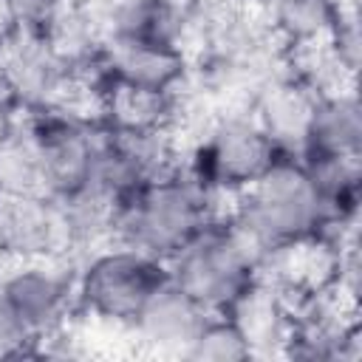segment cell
Returning <instances> with one entry per match:
<instances>
[{
	"label": "cell",
	"instance_id": "cell-1",
	"mask_svg": "<svg viewBox=\"0 0 362 362\" xmlns=\"http://www.w3.org/2000/svg\"><path fill=\"white\" fill-rule=\"evenodd\" d=\"M223 221L260 269L274 249L317 238L331 212L311 187L300 158L286 153L252 187L235 195Z\"/></svg>",
	"mask_w": 362,
	"mask_h": 362
},
{
	"label": "cell",
	"instance_id": "cell-2",
	"mask_svg": "<svg viewBox=\"0 0 362 362\" xmlns=\"http://www.w3.org/2000/svg\"><path fill=\"white\" fill-rule=\"evenodd\" d=\"M215 195L189 170H175L127 195L113 215V243L133 246L156 260H170L206 223L221 218Z\"/></svg>",
	"mask_w": 362,
	"mask_h": 362
},
{
	"label": "cell",
	"instance_id": "cell-3",
	"mask_svg": "<svg viewBox=\"0 0 362 362\" xmlns=\"http://www.w3.org/2000/svg\"><path fill=\"white\" fill-rule=\"evenodd\" d=\"M167 277L204 311L226 314L255 283L257 263L221 215L167 260Z\"/></svg>",
	"mask_w": 362,
	"mask_h": 362
},
{
	"label": "cell",
	"instance_id": "cell-4",
	"mask_svg": "<svg viewBox=\"0 0 362 362\" xmlns=\"http://www.w3.org/2000/svg\"><path fill=\"white\" fill-rule=\"evenodd\" d=\"M167 263L133 246L96 252L76 277V305L110 325L133 328L147 300L167 283Z\"/></svg>",
	"mask_w": 362,
	"mask_h": 362
},
{
	"label": "cell",
	"instance_id": "cell-5",
	"mask_svg": "<svg viewBox=\"0 0 362 362\" xmlns=\"http://www.w3.org/2000/svg\"><path fill=\"white\" fill-rule=\"evenodd\" d=\"M280 156H286L274 139L255 122V116H223L218 119L201 144L189 173L218 195H238L252 187Z\"/></svg>",
	"mask_w": 362,
	"mask_h": 362
},
{
	"label": "cell",
	"instance_id": "cell-6",
	"mask_svg": "<svg viewBox=\"0 0 362 362\" xmlns=\"http://www.w3.org/2000/svg\"><path fill=\"white\" fill-rule=\"evenodd\" d=\"M28 127L37 141L42 192L57 201L79 192L90 178L105 122H88L68 113H42Z\"/></svg>",
	"mask_w": 362,
	"mask_h": 362
},
{
	"label": "cell",
	"instance_id": "cell-7",
	"mask_svg": "<svg viewBox=\"0 0 362 362\" xmlns=\"http://www.w3.org/2000/svg\"><path fill=\"white\" fill-rule=\"evenodd\" d=\"M0 294L40 342L65 325L76 303V277L57 257L17 260V269L0 277Z\"/></svg>",
	"mask_w": 362,
	"mask_h": 362
},
{
	"label": "cell",
	"instance_id": "cell-8",
	"mask_svg": "<svg viewBox=\"0 0 362 362\" xmlns=\"http://www.w3.org/2000/svg\"><path fill=\"white\" fill-rule=\"evenodd\" d=\"M68 249V229L57 198L8 195L0 215V255L11 260L57 257Z\"/></svg>",
	"mask_w": 362,
	"mask_h": 362
},
{
	"label": "cell",
	"instance_id": "cell-9",
	"mask_svg": "<svg viewBox=\"0 0 362 362\" xmlns=\"http://www.w3.org/2000/svg\"><path fill=\"white\" fill-rule=\"evenodd\" d=\"M102 65L107 82L153 93H175L187 76L184 45L158 40H107Z\"/></svg>",
	"mask_w": 362,
	"mask_h": 362
},
{
	"label": "cell",
	"instance_id": "cell-10",
	"mask_svg": "<svg viewBox=\"0 0 362 362\" xmlns=\"http://www.w3.org/2000/svg\"><path fill=\"white\" fill-rule=\"evenodd\" d=\"M317 99H320V90L303 76L274 79L257 93L252 116L274 139V144L283 153L300 156Z\"/></svg>",
	"mask_w": 362,
	"mask_h": 362
},
{
	"label": "cell",
	"instance_id": "cell-11",
	"mask_svg": "<svg viewBox=\"0 0 362 362\" xmlns=\"http://www.w3.org/2000/svg\"><path fill=\"white\" fill-rule=\"evenodd\" d=\"M206 317H209V311H204L195 300H189L181 288H175L167 280L147 300V305L141 308V314L133 322V331L153 351L184 356V351L189 348V342L195 339V334Z\"/></svg>",
	"mask_w": 362,
	"mask_h": 362
},
{
	"label": "cell",
	"instance_id": "cell-12",
	"mask_svg": "<svg viewBox=\"0 0 362 362\" xmlns=\"http://www.w3.org/2000/svg\"><path fill=\"white\" fill-rule=\"evenodd\" d=\"M300 153H334V156L362 153V107L354 90L339 88L320 93Z\"/></svg>",
	"mask_w": 362,
	"mask_h": 362
},
{
	"label": "cell",
	"instance_id": "cell-13",
	"mask_svg": "<svg viewBox=\"0 0 362 362\" xmlns=\"http://www.w3.org/2000/svg\"><path fill=\"white\" fill-rule=\"evenodd\" d=\"M311 187L328 206L331 218H354L359 204L362 167L359 156H334V153H300L297 156Z\"/></svg>",
	"mask_w": 362,
	"mask_h": 362
},
{
	"label": "cell",
	"instance_id": "cell-14",
	"mask_svg": "<svg viewBox=\"0 0 362 362\" xmlns=\"http://www.w3.org/2000/svg\"><path fill=\"white\" fill-rule=\"evenodd\" d=\"M342 0H272V28L274 34L294 48L325 45L339 14Z\"/></svg>",
	"mask_w": 362,
	"mask_h": 362
},
{
	"label": "cell",
	"instance_id": "cell-15",
	"mask_svg": "<svg viewBox=\"0 0 362 362\" xmlns=\"http://www.w3.org/2000/svg\"><path fill=\"white\" fill-rule=\"evenodd\" d=\"M107 127L122 130H170L175 116V93H153L107 82L102 90Z\"/></svg>",
	"mask_w": 362,
	"mask_h": 362
},
{
	"label": "cell",
	"instance_id": "cell-16",
	"mask_svg": "<svg viewBox=\"0 0 362 362\" xmlns=\"http://www.w3.org/2000/svg\"><path fill=\"white\" fill-rule=\"evenodd\" d=\"M0 187L6 189V195H45L31 127H20L0 147Z\"/></svg>",
	"mask_w": 362,
	"mask_h": 362
},
{
	"label": "cell",
	"instance_id": "cell-17",
	"mask_svg": "<svg viewBox=\"0 0 362 362\" xmlns=\"http://www.w3.org/2000/svg\"><path fill=\"white\" fill-rule=\"evenodd\" d=\"M187 359L198 362H240L252 359V345L229 314H209L198 328L195 339L184 351Z\"/></svg>",
	"mask_w": 362,
	"mask_h": 362
},
{
	"label": "cell",
	"instance_id": "cell-18",
	"mask_svg": "<svg viewBox=\"0 0 362 362\" xmlns=\"http://www.w3.org/2000/svg\"><path fill=\"white\" fill-rule=\"evenodd\" d=\"M68 0H0V17L8 31L17 34H45Z\"/></svg>",
	"mask_w": 362,
	"mask_h": 362
},
{
	"label": "cell",
	"instance_id": "cell-19",
	"mask_svg": "<svg viewBox=\"0 0 362 362\" xmlns=\"http://www.w3.org/2000/svg\"><path fill=\"white\" fill-rule=\"evenodd\" d=\"M37 345V337L20 322V317L8 308V303L0 294V356H23L31 354Z\"/></svg>",
	"mask_w": 362,
	"mask_h": 362
},
{
	"label": "cell",
	"instance_id": "cell-20",
	"mask_svg": "<svg viewBox=\"0 0 362 362\" xmlns=\"http://www.w3.org/2000/svg\"><path fill=\"white\" fill-rule=\"evenodd\" d=\"M20 130V119H17V110H14V102L6 90H0V147Z\"/></svg>",
	"mask_w": 362,
	"mask_h": 362
},
{
	"label": "cell",
	"instance_id": "cell-21",
	"mask_svg": "<svg viewBox=\"0 0 362 362\" xmlns=\"http://www.w3.org/2000/svg\"><path fill=\"white\" fill-rule=\"evenodd\" d=\"M238 3H243V6H266L269 8L272 0H238Z\"/></svg>",
	"mask_w": 362,
	"mask_h": 362
},
{
	"label": "cell",
	"instance_id": "cell-22",
	"mask_svg": "<svg viewBox=\"0 0 362 362\" xmlns=\"http://www.w3.org/2000/svg\"><path fill=\"white\" fill-rule=\"evenodd\" d=\"M6 198H8V195H6V189L0 187V215H3V206H6Z\"/></svg>",
	"mask_w": 362,
	"mask_h": 362
}]
</instances>
